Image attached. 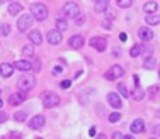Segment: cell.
<instances>
[{"label": "cell", "mask_w": 160, "mask_h": 139, "mask_svg": "<svg viewBox=\"0 0 160 139\" xmlns=\"http://www.w3.org/2000/svg\"><path fill=\"white\" fill-rule=\"evenodd\" d=\"M36 85V78L33 75H29V73H24L19 80H17V87H19V90L22 92H29L33 90Z\"/></svg>", "instance_id": "cell-1"}, {"label": "cell", "mask_w": 160, "mask_h": 139, "mask_svg": "<svg viewBox=\"0 0 160 139\" xmlns=\"http://www.w3.org/2000/svg\"><path fill=\"white\" fill-rule=\"evenodd\" d=\"M31 15L39 22L44 21V19L48 17V7H46L44 4H39V2H38V4H33V5H31Z\"/></svg>", "instance_id": "cell-2"}, {"label": "cell", "mask_w": 160, "mask_h": 139, "mask_svg": "<svg viewBox=\"0 0 160 139\" xmlns=\"http://www.w3.org/2000/svg\"><path fill=\"white\" fill-rule=\"evenodd\" d=\"M58 104H60V97L56 93H53V92H44L43 93V105L46 109H53Z\"/></svg>", "instance_id": "cell-3"}, {"label": "cell", "mask_w": 160, "mask_h": 139, "mask_svg": "<svg viewBox=\"0 0 160 139\" xmlns=\"http://www.w3.org/2000/svg\"><path fill=\"white\" fill-rule=\"evenodd\" d=\"M33 22H34V17H33V15H31V14H24V15H21L19 21H17V29H19L21 32H26V31L31 29Z\"/></svg>", "instance_id": "cell-4"}, {"label": "cell", "mask_w": 160, "mask_h": 139, "mask_svg": "<svg viewBox=\"0 0 160 139\" xmlns=\"http://www.w3.org/2000/svg\"><path fill=\"white\" fill-rule=\"evenodd\" d=\"M63 14H65L67 19H75L77 15L80 14V7L77 5L75 2H67L63 5Z\"/></svg>", "instance_id": "cell-5"}, {"label": "cell", "mask_w": 160, "mask_h": 139, "mask_svg": "<svg viewBox=\"0 0 160 139\" xmlns=\"http://www.w3.org/2000/svg\"><path fill=\"white\" fill-rule=\"evenodd\" d=\"M125 75V68L121 66V64H112L111 68L107 70V73H106V78L107 80H118Z\"/></svg>", "instance_id": "cell-6"}, {"label": "cell", "mask_w": 160, "mask_h": 139, "mask_svg": "<svg viewBox=\"0 0 160 139\" xmlns=\"http://www.w3.org/2000/svg\"><path fill=\"white\" fill-rule=\"evenodd\" d=\"M46 39L51 46H56V44H60L62 42V31H58V29H51L48 34H46Z\"/></svg>", "instance_id": "cell-7"}, {"label": "cell", "mask_w": 160, "mask_h": 139, "mask_svg": "<svg viewBox=\"0 0 160 139\" xmlns=\"http://www.w3.org/2000/svg\"><path fill=\"white\" fill-rule=\"evenodd\" d=\"M26 93H28V92H22V90L12 93V95L9 97V104H10V105H19V104H22V102L28 98V95H26Z\"/></svg>", "instance_id": "cell-8"}, {"label": "cell", "mask_w": 160, "mask_h": 139, "mask_svg": "<svg viewBox=\"0 0 160 139\" xmlns=\"http://www.w3.org/2000/svg\"><path fill=\"white\" fill-rule=\"evenodd\" d=\"M44 122H46V119H44V115H34V117L29 120L28 124L31 129H41L43 125H44Z\"/></svg>", "instance_id": "cell-9"}, {"label": "cell", "mask_w": 160, "mask_h": 139, "mask_svg": "<svg viewBox=\"0 0 160 139\" xmlns=\"http://www.w3.org/2000/svg\"><path fill=\"white\" fill-rule=\"evenodd\" d=\"M90 46L92 48H96L99 51V53H102V51H106V39L104 37H92L90 39Z\"/></svg>", "instance_id": "cell-10"}, {"label": "cell", "mask_w": 160, "mask_h": 139, "mask_svg": "<svg viewBox=\"0 0 160 139\" xmlns=\"http://www.w3.org/2000/svg\"><path fill=\"white\" fill-rule=\"evenodd\" d=\"M138 36H140V39H141V41L150 42V41L153 39V31H152L150 27H140Z\"/></svg>", "instance_id": "cell-11"}, {"label": "cell", "mask_w": 160, "mask_h": 139, "mask_svg": "<svg viewBox=\"0 0 160 139\" xmlns=\"http://www.w3.org/2000/svg\"><path fill=\"white\" fill-rule=\"evenodd\" d=\"M14 68L21 70L24 73H28V71L33 70V64H31V61H28V59H17V61L14 63Z\"/></svg>", "instance_id": "cell-12"}, {"label": "cell", "mask_w": 160, "mask_h": 139, "mask_svg": "<svg viewBox=\"0 0 160 139\" xmlns=\"http://www.w3.org/2000/svg\"><path fill=\"white\" fill-rule=\"evenodd\" d=\"M130 131L133 134H140V132L145 131V122L141 120V119H136V120H133L131 125H130Z\"/></svg>", "instance_id": "cell-13"}, {"label": "cell", "mask_w": 160, "mask_h": 139, "mask_svg": "<svg viewBox=\"0 0 160 139\" xmlns=\"http://www.w3.org/2000/svg\"><path fill=\"white\" fill-rule=\"evenodd\" d=\"M12 73H14V64H10V63H2L0 64V75L4 78L12 77Z\"/></svg>", "instance_id": "cell-14"}, {"label": "cell", "mask_w": 160, "mask_h": 139, "mask_svg": "<svg viewBox=\"0 0 160 139\" xmlns=\"http://www.w3.org/2000/svg\"><path fill=\"white\" fill-rule=\"evenodd\" d=\"M107 102L111 107L114 109H121L123 105H121V97H119L118 93H107Z\"/></svg>", "instance_id": "cell-15"}, {"label": "cell", "mask_w": 160, "mask_h": 139, "mask_svg": "<svg viewBox=\"0 0 160 139\" xmlns=\"http://www.w3.org/2000/svg\"><path fill=\"white\" fill-rule=\"evenodd\" d=\"M68 44H70V48L80 49L82 46H84V37H82V36H72V37L68 39Z\"/></svg>", "instance_id": "cell-16"}, {"label": "cell", "mask_w": 160, "mask_h": 139, "mask_svg": "<svg viewBox=\"0 0 160 139\" xmlns=\"http://www.w3.org/2000/svg\"><path fill=\"white\" fill-rule=\"evenodd\" d=\"M29 39L33 44H41L43 42V34L38 31V29H33L31 32H29Z\"/></svg>", "instance_id": "cell-17"}, {"label": "cell", "mask_w": 160, "mask_h": 139, "mask_svg": "<svg viewBox=\"0 0 160 139\" xmlns=\"http://www.w3.org/2000/svg\"><path fill=\"white\" fill-rule=\"evenodd\" d=\"M96 12H106L109 9V0H96Z\"/></svg>", "instance_id": "cell-18"}, {"label": "cell", "mask_w": 160, "mask_h": 139, "mask_svg": "<svg viewBox=\"0 0 160 139\" xmlns=\"http://www.w3.org/2000/svg\"><path fill=\"white\" fill-rule=\"evenodd\" d=\"M145 22L148 24V26H157V24H160V15H157V14H146L145 15Z\"/></svg>", "instance_id": "cell-19"}, {"label": "cell", "mask_w": 160, "mask_h": 139, "mask_svg": "<svg viewBox=\"0 0 160 139\" xmlns=\"http://www.w3.org/2000/svg\"><path fill=\"white\" fill-rule=\"evenodd\" d=\"M21 12H22V5H21V4L12 2V4L9 5V14H10V15H19Z\"/></svg>", "instance_id": "cell-20"}, {"label": "cell", "mask_w": 160, "mask_h": 139, "mask_svg": "<svg viewBox=\"0 0 160 139\" xmlns=\"http://www.w3.org/2000/svg\"><path fill=\"white\" fill-rule=\"evenodd\" d=\"M133 100H136V102H140V100H143L145 98V92H143V88H140V87H135V90H133Z\"/></svg>", "instance_id": "cell-21"}, {"label": "cell", "mask_w": 160, "mask_h": 139, "mask_svg": "<svg viewBox=\"0 0 160 139\" xmlns=\"http://www.w3.org/2000/svg\"><path fill=\"white\" fill-rule=\"evenodd\" d=\"M157 9H159L157 2H146L145 5H143V10H145L146 14H153V12H157Z\"/></svg>", "instance_id": "cell-22"}, {"label": "cell", "mask_w": 160, "mask_h": 139, "mask_svg": "<svg viewBox=\"0 0 160 139\" xmlns=\"http://www.w3.org/2000/svg\"><path fill=\"white\" fill-rule=\"evenodd\" d=\"M155 64H157L155 58H153V56H146L145 63H143V68H145V70H153V68H155Z\"/></svg>", "instance_id": "cell-23"}, {"label": "cell", "mask_w": 160, "mask_h": 139, "mask_svg": "<svg viewBox=\"0 0 160 139\" xmlns=\"http://www.w3.org/2000/svg\"><path fill=\"white\" fill-rule=\"evenodd\" d=\"M141 53H143V46H141V44H135V46L130 49V54H131V58H138Z\"/></svg>", "instance_id": "cell-24"}, {"label": "cell", "mask_w": 160, "mask_h": 139, "mask_svg": "<svg viewBox=\"0 0 160 139\" xmlns=\"http://www.w3.org/2000/svg\"><path fill=\"white\" fill-rule=\"evenodd\" d=\"M22 54L29 56V58H31V56H34V44H33V42H31V44H26V46L22 48Z\"/></svg>", "instance_id": "cell-25"}, {"label": "cell", "mask_w": 160, "mask_h": 139, "mask_svg": "<svg viewBox=\"0 0 160 139\" xmlns=\"http://www.w3.org/2000/svg\"><path fill=\"white\" fill-rule=\"evenodd\" d=\"M67 27H68V22H67V19L58 17V19H56V29H58V31H67Z\"/></svg>", "instance_id": "cell-26"}, {"label": "cell", "mask_w": 160, "mask_h": 139, "mask_svg": "<svg viewBox=\"0 0 160 139\" xmlns=\"http://www.w3.org/2000/svg\"><path fill=\"white\" fill-rule=\"evenodd\" d=\"M14 119L17 120V122H24V120L28 119V114H26L24 110H17V112L14 114Z\"/></svg>", "instance_id": "cell-27"}, {"label": "cell", "mask_w": 160, "mask_h": 139, "mask_svg": "<svg viewBox=\"0 0 160 139\" xmlns=\"http://www.w3.org/2000/svg\"><path fill=\"white\" fill-rule=\"evenodd\" d=\"M119 120H121V114H119V112H112L111 115H109V122H111V124H116Z\"/></svg>", "instance_id": "cell-28"}, {"label": "cell", "mask_w": 160, "mask_h": 139, "mask_svg": "<svg viewBox=\"0 0 160 139\" xmlns=\"http://www.w3.org/2000/svg\"><path fill=\"white\" fill-rule=\"evenodd\" d=\"M116 2H118V7H121V9L131 7V4H133V0H116Z\"/></svg>", "instance_id": "cell-29"}, {"label": "cell", "mask_w": 160, "mask_h": 139, "mask_svg": "<svg viewBox=\"0 0 160 139\" xmlns=\"http://www.w3.org/2000/svg\"><path fill=\"white\" fill-rule=\"evenodd\" d=\"M118 92L123 95V97H130V93H128V88H126L125 83H119L118 85Z\"/></svg>", "instance_id": "cell-30"}, {"label": "cell", "mask_w": 160, "mask_h": 139, "mask_svg": "<svg viewBox=\"0 0 160 139\" xmlns=\"http://www.w3.org/2000/svg\"><path fill=\"white\" fill-rule=\"evenodd\" d=\"M159 85H152V87H150V88H148V93H150V95H152V97H155V95H157V93H159Z\"/></svg>", "instance_id": "cell-31"}, {"label": "cell", "mask_w": 160, "mask_h": 139, "mask_svg": "<svg viewBox=\"0 0 160 139\" xmlns=\"http://www.w3.org/2000/svg\"><path fill=\"white\" fill-rule=\"evenodd\" d=\"M75 22H77V26H78V27H80V26L85 22V17H84V14H82V12H80V14L75 17Z\"/></svg>", "instance_id": "cell-32"}, {"label": "cell", "mask_w": 160, "mask_h": 139, "mask_svg": "<svg viewBox=\"0 0 160 139\" xmlns=\"http://www.w3.org/2000/svg\"><path fill=\"white\" fill-rule=\"evenodd\" d=\"M31 64H33V70H34V71H41V61H39V59H34Z\"/></svg>", "instance_id": "cell-33"}, {"label": "cell", "mask_w": 160, "mask_h": 139, "mask_svg": "<svg viewBox=\"0 0 160 139\" xmlns=\"http://www.w3.org/2000/svg\"><path fill=\"white\" fill-rule=\"evenodd\" d=\"M9 32H10V26L9 24H2V34L9 36Z\"/></svg>", "instance_id": "cell-34"}, {"label": "cell", "mask_w": 160, "mask_h": 139, "mask_svg": "<svg viewBox=\"0 0 160 139\" xmlns=\"http://www.w3.org/2000/svg\"><path fill=\"white\" fill-rule=\"evenodd\" d=\"M7 119H9L7 114H5L4 110H0V124H5V122H7Z\"/></svg>", "instance_id": "cell-35"}, {"label": "cell", "mask_w": 160, "mask_h": 139, "mask_svg": "<svg viewBox=\"0 0 160 139\" xmlns=\"http://www.w3.org/2000/svg\"><path fill=\"white\" fill-rule=\"evenodd\" d=\"M9 138L10 139H22V136H21V132H17V131H12L10 134H9Z\"/></svg>", "instance_id": "cell-36"}, {"label": "cell", "mask_w": 160, "mask_h": 139, "mask_svg": "<svg viewBox=\"0 0 160 139\" xmlns=\"http://www.w3.org/2000/svg\"><path fill=\"white\" fill-rule=\"evenodd\" d=\"M102 27L106 29V31H111V21H107V19H106V21H102Z\"/></svg>", "instance_id": "cell-37"}, {"label": "cell", "mask_w": 160, "mask_h": 139, "mask_svg": "<svg viewBox=\"0 0 160 139\" xmlns=\"http://www.w3.org/2000/svg\"><path fill=\"white\" fill-rule=\"evenodd\" d=\"M72 87V82L70 80H63L62 82V88H70Z\"/></svg>", "instance_id": "cell-38"}, {"label": "cell", "mask_w": 160, "mask_h": 139, "mask_svg": "<svg viewBox=\"0 0 160 139\" xmlns=\"http://www.w3.org/2000/svg\"><path fill=\"white\" fill-rule=\"evenodd\" d=\"M89 136H90V138H96V136H97V129H96V127H90V131H89Z\"/></svg>", "instance_id": "cell-39"}, {"label": "cell", "mask_w": 160, "mask_h": 139, "mask_svg": "<svg viewBox=\"0 0 160 139\" xmlns=\"http://www.w3.org/2000/svg\"><path fill=\"white\" fill-rule=\"evenodd\" d=\"M106 12H107V15H109V19H114V17H116V12H114V10H111V9H107Z\"/></svg>", "instance_id": "cell-40"}, {"label": "cell", "mask_w": 160, "mask_h": 139, "mask_svg": "<svg viewBox=\"0 0 160 139\" xmlns=\"http://www.w3.org/2000/svg\"><path fill=\"white\" fill-rule=\"evenodd\" d=\"M62 71H63V68H62V66H55V68H53V73H55V75H60Z\"/></svg>", "instance_id": "cell-41"}, {"label": "cell", "mask_w": 160, "mask_h": 139, "mask_svg": "<svg viewBox=\"0 0 160 139\" xmlns=\"http://www.w3.org/2000/svg\"><path fill=\"white\" fill-rule=\"evenodd\" d=\"M133 83H135V87H140V77H138V75L133 77Z\"/></svg>", "instance_id": "cell-42"}, {"label": "cell", "mask_w": 160, "mask_h": 139, "mask_svg": "<svg viewBox=\"0 0 160 139\" xmlns=\"http://www.w3.org/2000/svg\"><path fill=\"white\" fill-rule=\"evenodd\" d=\"M112 139H123V136H121V132H119V131L112 132Z\"/></svg>", "instance_id": "cell-43"}, {"label": "cell", "mask_w": 160, "mask_h": 139, "mask_svg": "<svg viewBox=\"0 0 160 139\" xmlns=\"http://www.w3.org/2000/svg\"><path fill=\"white\" fill-rule=\"evenodd\" d=\"M153 132H155L157 136H160V124H157L155 127H153Z\"/></svg>", "instance_id": "cell-44"}, {"label": "cell", "mask_w": 160, "mask_h": 139, "mask_svg": "<svg viewBox=\"0 0 160 139\" xmlns=\"http://www.w3.org/2000/svg\"><path fill=\"white\" fill-rule=\"evenodd\" d=\"M126 37H128V34H126V32H121V34H119V39H121L123 42L126 41Z\"/></svg>", "instance_id": "cell-45"}, {"label": "cell", "mask_w": 160, "mask_h": 139, "mask_svg": "<svg viewBox=\"0 0 160 139\" xmlns=\"http://www.w3.org/2000/svg\"><path fill=\"white\" fill-rule=\"evenodd\" d=\"M97 139H107V138H106V136H102V134H99V136H97Z\"/></svg>", "instance_id": "cell-46"}, {"label": "cell", "mask_w": 160, "mask_h": 139, "mask_svg": "<svg viewBox=\"0 0 160 139\" xmlns=\"http://www.w3.org/2000/svg\"><path fill=\"white\" fill-rule=\"evenodd\" d=\"M123 139H135V138H133V136H125Z\"/></svg>", "instance_id": "cell-47"}, {"label": "cell", "mask_w": 160, "mask_h": 139, "mask_svg": "<svg viewBox=\"0 0 160 139\" xmlns=\"http://www.w3.org/2000/svg\"><path fill=\"white\" fill-rule=\"evenodd\" d=\"M2 105H4V100H2V95H0V107H2Z\"/></svg>", "instance_id": "cell-48"}, {"label": "cell", "mask_w": 160, "mask_h": 139, "mask_svg": "<svg viewBox=\"0 0 160 139\" xmlns=\"http://www.w3.org/2000/svg\"><path fill=\"white\" fill-rule=\"evenodd\" d=\"M159 78H160V64H159Z\"/></svg>", "instance_id": "cell-49"}, {"label": "cell", "mask_w": 160, "mask_h": 139, "mask_svg": "<svg viewBox=\"0 0 160 139\" xmlns=\"http://www.w3.org/2000/svg\"><path fill=\"white\" fill-rule=\"evenodd\" d=\"M36 139H41V138H36Z\"/></svg>", "instance_id": "cell-50"}, {"label": "cell", "mask_w": 160, "mask_h": 139, "mask_svg": "<svg viewBox=\"0 0 160 139\" xmlns=\"http://www.w3.org/2000/svg\"><path fill=\"white\" fill-rule=\"evenodd\" d=\"M152 139H157V138H152Z\"/></svg>", "instance_id": "cell-51"}, {"label": "cell", "mask_w": 160, "mask_h": 139, "mask_svg": "<svg viewBox=\"0 0 160 139\" xmlns=\"http://www.w3.org/2000/svg\"><path fill=\"white\" fill-rule=\"evenodd\" d=\"M94 2H96V0H94Z\"/></svg>", "instance_id": "cell-52"}]
</instances>
